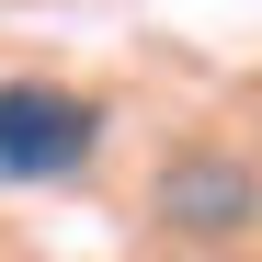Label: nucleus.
Masks as SVG:
<instances>
[{"label":"nucleus","mask_w":262,"mask_h":262,"mask_svg":"<svg viewBox=\"0 0 262 262\" xmlns=\"http://www.w3.org/2000/svg\"><path fill=\"white\" fill-rule=\"evenodd\" d=\"M160 216L183 239H239L262 216V183H251V160H228V148H183L160 171Z\"/></svg>","instance_id":"obj_2"},{"label":"nucleus","mask_w":262,"mask_h":262,"mask_svg":"<svg viewBox=\"0 0 262 262\" xmlns=\"http://www.w3.org/2000/svg\"><path fill=\"white\" fill-rule=\"evenodd\" d=\"M103 148V103L69 80H0V183H69Z\"/></svg>","instance_id":"obj_1"}]
</instances>
